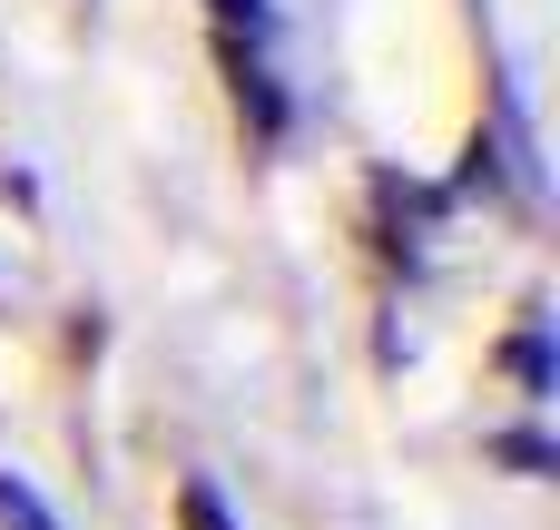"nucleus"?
Instances as JSON below:
<instances>
[{
    "instance_id": "1",
    "label": "nucleus",
    "mask_w": 560,
    "mask_h": 530,
    "mask_svg": "<svg viewBox=\"0 0 560 530\" xmlns=\"http://www.w3.org/2000/svg\"><path fill=\"white\" fill-rule=\"evenodd\" d=\"M0 521H20V530H49V521H39V502H30L20 482H0Z\"/></svg>"
}]
</instances>
